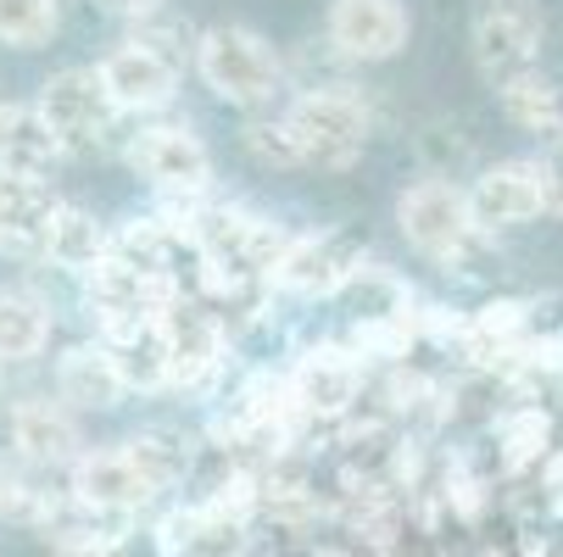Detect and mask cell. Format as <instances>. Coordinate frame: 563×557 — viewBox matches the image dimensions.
Masks as SVG:
<instances>
[{"instance_id":"1","label":"cell","mask_w":563,"mask_h":557,"mask_svg":"<svg viewBox=\"0 0 563 557\" xmlns=\"http://www.w3.org/2000/svg\"><path fill=\"white\" fill-rule=\"evenodd\" d=\"M196 78L229 107L240 112H268L285 90H290V73L285 56L246 23H212L196 40Z\"/></svg>"},{"instance_id":"2","label":"cell","mask_w":563,"mask_h":557,"mask_svg":"<svg viewBox=\"0 0 563 557\" xmlns=\"http://www.w3.org/2000/svg\"><path fill=\"white\" fill-rule=\"evenodd\" d=\"M285 123L301 145V163L318 174H346L374 134V112L357 90H301L285 101Z\"/></svg>"},{"instance_id":"3","label":"cell","mask_w":563,"mask_h":557,"mask_svg":"<svg viewBox=\"0 0 563 557\" xmlns=\"http://www.w3.org/2000/svg\"><path fill=\"white\" fill-rule=\"evenodd\" d=\"M34 107H40V118L51 123V134L62 140L67 156H96V151H107V145L118 140V123H123L118 101H112L107 85H101V67H56L45 85H40Z\"/></svg>"},{"instance_id":"4","label":"cell","mask_w":563,"mask_h":557,"mask_svg":"<svg viewBox=\"0 0 563 557\" xmlns=\"http://www.w3.org/2000/svg\"><path fill=\"white\" fill-rule=\"evenodd\" d=\"M396 229L419 257L457 268L468 257V246L479 241L474 218H468V190L452 179H413L396 196Z\"/></svg>"},{"instance_id":"5","label":"cell","mask_w":563,"mask_h":557,"mask_svg":"<svg viewBox=\"0 0 563 557\" xmlns=\"http://www.w3.org/2000/svg\"><path fill=\"white\" fill-rule=\"evenodd\" d=\"M547 40V12L541 0H479L474 23H468V51L479 78L497 90L519 73H536Z\"/></svg>"},{"instance_id":"6","label":"cell","mask_w":563,"mask_h":557,"mask_svg":"<svg viewBox=\"0 0 563 557\" xmlns=\"http://www.w3.org/2000/svg\"><path fill=\"white\" fill-rule=\"evenodd\" d=\"M129 168L163 196V201H207L218 163L212 145L190 123H151L129 140Z\"/></svg>"},{"instance_id":"7","label":"cell","mask_w":563,"mask_h":557,"mask_svg":"<svg viewBox=\"0 0 563 557\" xmlns=\"http://www.w3.org/2000/svg\"><path fill=\"white\" fill-rule=\"evenodd\" d=\"M363 268H368V241L357 229H307L274 268V290L307 296V301H335Z\"/></svg>"},{"instance_id":"8","label":"cell","mask_w":563,"mask_h":557,"mask_svg":"<svg viewBox=\"0 0 563 557\" xmlns=\"http://www.w3.org/2000/svg\"><path fill=\"white\" fill-rule=\"evenodd\" d=\"M163 341H168V368H174V390L201 396L212 390V379L229 363V324L201 301V296H179L163 312Z\"/></svg>"},{"instance_id":"9","label":"cell","mask_w":563,"mask_h":557,"mask_svg":"<svg viewBox=\"0 0 563 557\" xmlns=\"http://www.w3.org/2000/svg\"><path fill=\"white\" fill-rule=\"evenodd\" d=\"M7 441L18 452V463L29 468H73L78 457H85V430H78V413L62 402L56 390L45 396H18V402L7 408Z\"/></svg>"},{"instance_id":"10","label":"cell","mask_w":563,"mask_h":557,"mask_svg":"<svg viewBox=\"0 0 563 557\" xmlns=\"http://www.w3.org/2000/svg\"><path fill=\"white\" fill-rule=\"evenodd\" d=\"M463 190H468L474 234H503V229H525V223L547 218V196H541L536 156H508V163L479 168Z\"/></svg>"},{"instance_id":"11","label":"cell","mask_w":563,"mask_h":557,"mask_svg":"<svg viewBox=\"0 0 563 557\" xmlns=\"http://www.w3.org/2000/svg\"><path fill=\"white\" fill-rule=\"evenodd\" d=\"M324 34L352 67H379V62H396L408 51L413 18L401 0H335Z\"/></svg>"},{"instance_id":"12","label":"cell","mask_w":563,"mask_h":557,"mask_svg":"<svg viewBox=\"0 0 563 557\" xmlns=\"http://www.w3.org/2000/svg\"><path fill=\"white\" fill-rule=\"evenodd\" d=\"M67 497H73V502H85V508H96V513L134 519L140 508H151L163 491H156L145 474L129 463L123 446H90L85 457L67 468Z\"/></svg>"},{"instance_id":"13","label":"cell","mask_w":563,"mask_h":557,"mask_svg":"<svg viewBox=\"0 0 563 557\" xmlns=\"http://www.w3.org/2000/svg\"><path fill=\"white\" fill-rule=\"evenodd\" d=\"M363 396V363L352 346H307L290 368V402L307 419H346Z\"/></svg>"},{"instance_id":"14","label":"cell","mask_w":563,"mask_h":557,"mask_svg":"<svg viewBox=\"0 0 563 557\" xmlns=\"http://www.w3.org/2000/svg\"><path fill=\"white\" fill-rule=\"evenodd\" d=\"M101 85H107V96L118 101V112L123 118H151V112H168L174 107V96H179V67H168L156 51H145V45H134V40H123V45H112L101 62Z\"/></svg>"},{"instance_id":"15","label":"cell","mask_w":563,"mask_h":557,"mask_svg":"<svg viewBox=\"0 0 563 557\" xmlns=\"http://www.w3.org/2000/svg\"><path fill=\"white\" fill-rule=\"evenodd\" d=\"M51 390L62 396L73 413H118V408H123V396H129L112 346L96 341V335L73 341V346L56 357V368H51Z\"/></svg>"},{"instance_id":"16","label":"cell","mask_w":563,"mask_h":557,"mask_svg":"<svg viewBox=\"0 0 563 557\" xmlns=\"http://www.w3.org/2000/svg\"><path fill=\"white\" fill-rule=\"evenodd\" d=\"M62 163H67V151L51 134V123L40 118V107L34 101H0V179L51 185Z\"/></svg>"},{"instance_id":"17","label":"cell","mask_w":563,"mask_h":557,"mask_svg":"<svg viewBox=\"0 0 563 557\" xmlns=\"http://www.w3.org/2000/svg\"><path fill=\"white\" fill-rule=\"evenodd\" d=\"M62 196L51 185L0 179V263H45V234Z\"/></svg>"},{"instance_id":"18","label":"cell","mask_w":563,"mask_h":557,"mask_svg":"<svg viewBox=\"0 0 563 557\" xmlns=\"http://www.w3.org/2000/svg\"><path fill=\"white\" fill-rule=\"evenodd\" d=\"M112 241H118V229H107L90 207L62 201L56 218H51V234H45V263L40 268L67 274V279H90L112 257Z\"/></svg>"},{"instance_id":"19","label":"cell","mask_w":563,"mask_h":557,"mask_svg":"<svg viewBox=\"0 0 563 557\" xmlns=\"http://www.w3.org/2000/svg\"><path fill=\"white\" fill-rule=\"evenodd\" d=\"M56 307L29 285H0V368L34 363L51 346Z\"/></svg>"},{"instance_id":"20","label":"cell","mask_w":563,"mask_h":557,"mask_svg":"<svg viewBox=\"0 0 563 557\" xmlns=\"http://www.w3.org/2000/svg\"><path fill=\"white\" fill-rule=\"evenodd\" d=\"M497 107H503V118H508L514 129L536 134L541 145L563 140V90L552 85L541 67L508 78V85H497Z\"/></svg>"},{"instance_id":"21","label":"cell","mask_w":563,"mask_h":557,"mask_svg":"<svg viewBox=\"0 0 563 557\" xmlns=\"http://www.w3.org/2000/svg\"><path fill=\"white\" fill-rule=\"evenodd\" d=\"M118 357V374L129 385V396H156V390H174V368H168V341H163V318L151 324H134L123 335L107 341Z\"/></svg>"},{"instance_id":"22","label":"cell","mask_w":563,"mask_h":557,"mask_svg":"<svg viewBox=\"0 0 563 557\" xmlns=\"http://www.w3.org/2000/svg\"><path fill=\"white\" fill-rule=\"evenodd\" d=\"M118 446L129 452V463L145 474L156 491H174L179 480H190V468H196L190 435H185V430H168V424H145V430L123 435Z\"/></svg>"},{"instance_id":"23","label":"cell","mask_w":563,"mask_h":557,"mask_svg":"<svg viewBox=\"0 0 563 557\" xmlns=\"http://www.w3.org/2000/svg\"><path fill=\"white\" fill-rule=\"evenodd\" d=\"M413 156H419L424 179H452V185H463V179H474V174H479L474 134H468V129H457V123H446V118L419 123V134H413Z\"/></svg>"},{"instance_id":"24","label":"cell","mask_w":563,"mask_h":557,"mask_svg":"<svg viewBox=\"0 0 563 557\" xmlns=\"http://www.w3.org/2000/svg\"><path fill=\"white\" fill-rule=\"evenodd\" d=\"M346 312H352V324L357 330H368V324H396V318H408V285H401L390 268H379V263H368L341 296H335Z\"/></svg>"},{"instance_id":"25","label":"cell","mask_w":563,"mask_h":557,"mask_svg":"<svg viewBox=\"0 0 563 557\" xmlns=\"http://www.w3.org/2000/svg\"><path fill=\"white\" fill-rule=\"evenodd\" d=\"M62 29V0H0V45L40 51Z\"/></svg>"},{"instance_id":"26","label":"cell","mask_w":563,"mask_h":557,"mask_svg":"<svg viewBox=\"0 0 563 557\" xmlns=\"http://www.w3.org/2000/svg\"><path fill=\"white\" fill-rule=\"evenodd\" d=\"M240 145H246V156L257 168H274V174H290V168H307L301 163V145L285 123V112H257L246 118V129H240Z\"/></svg>"},{"instance_id":"27","label":"cell","mask_w":563,"mask_h":557,"mask_svg":"<svg viewBox=\"0 0 563 557\" xmlns=\"http://www.w3.org/2000/svg\"><path fill=\"white\" fill-rule=\"evenodd\" d=\"M134 45H145V51H156V56H163L168 67H196V40L201 34H190V23L185 18H174L168 7L163 12H156V18H145V23H134V34H129Z\"/></svg>"},{"instance_id":"28","label":"cell","mask_w":563,"mask_h":557,"mask_svg":"<svg viewBox=\"0 0 563 557\" xmlns=\"http://www.w3.org/2000/svg\"><path fill=\"white\" fill-rule=\"evenodd\" d=\"M536 168H541V196H547V218L563 223V140L536 151Z\"/></svg>"},{"instance_id":"29","label":"cell","mask_w":563,"mask_h":557,"mask_svg":"<svg viewBox=\"0 0 563 557\" xmlns=\"http://www.w3.org/2000/svg\"><path fill=\"white\" fill-rule=\"evenodd\" d=\"M96 12H107V18H123V23H145V18H156L168 7V0H90Z\"/></svg>"},{"instance_id":"30","label":"cell","mask_w":563,"mask_h":557,"mask_svg":"<svg viewBox=\"0 0 563 557\" xmlns=\"http://www.w3.org/2000/svg\"><path fill=\"white\" fill-rule=\"evenodd\" d=\"M0 374H7V368H0Z\"/></svg>"}]
</instances>
